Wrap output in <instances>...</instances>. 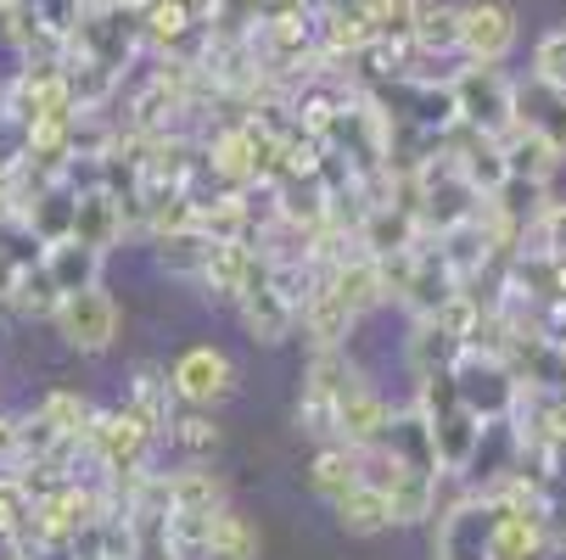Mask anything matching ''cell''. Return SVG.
Instances as JSON below:
<instances>
[{"label":"cell","mask_w":566,"mask_h":560,"mask_svg":"<svg viewBox=\"0 0 566 560\" xmlns=\"http://www.w3.org/2000/svg\"><path fill=\"white\" fill-rule=\"evenodd\" d=\"M146 45V23L135 7H107V0H91V18L62 51L67 56H85L96 67H107L113 78H124V67L135 62V51Z\"/></svg>","instance_id":"cell-1"},{"label":"cell","mask_w":566,"mask_h":560,"mask_svg":"<svg viewBox=\"0 0 566 560\" xmlns=\"http://www.w3.org/2000/svg\"><path fill=\"white\" fill-rule=\"evenodd\" d=\"M354 381V364L343 348H314L308 370H303V392H297V426L314 443H337V404Z\"/></svg>","instance_id":"cell-2"},{"label":"cell","mask_w":566,"mask_h":560,"mask_svg":"<svg viewBox=\"0 0 566 560\" xmlns=\"http://www.w3.org/2000/svg\"><path fill=\"white\" fill-rule=\"evenodd\" d=\"M449 376H454V392L482 421H511L516 404H522V376L500 353H489V348H460Z\"/></svg>","instance_id":"cell-3"},{"label":"cell","mask_w":566,"mask_h":560,"mask_svg":"<svg viewBox=\"0 0 566 560\" xmlns=\"http://www.w3.org/2000/svg\"><path fill=\"white\" fill-rule=\"evenodd\" d=\"M449 85H454L460 124H471L482 135H511L516 129V78H505L500 67L465 62L460 73H449Z\"/></svg>","instance_id":"cell-4"},{"label":"cell","mask_w":566,"mask_h":560,"mask_svg":"<svg viewBox=\"0 0 566 560\" xmlns=\"http://www.w3.org/2000/svg\"><path fill=\"white\" fill-rule=\"evenodd\" d=\"M202 163H208V175L219 180V191H253V186H264V146H259V129H253L248 118L219 124V129L202 140Z\"/></svg>","instance_id":"cell-5"},{"label":"cell","mask_w":566,"mask_h":560,"mask_svg":"<svg viewBox=\"0 0 566 560\" xmlns=\"http://www.w3.org/2000/svg\"><path fill=\"white\" fill-rule=\"evenodd\" d=\"M169 381H175V398H180L186 410H219L224 398L235 392V364H230L224 348H213V342H191L186 353H175Z\"/></svg>","instance_id":"cell-6"},{"label":"cell","mask_w":566,"mask_h":560,"mask_svg":"<svg viewBox=\"0 0 566 560\" xmlns=\"http://www.w3.org/2000/svg\"><path fill=\"white\" fill-rule=\"evenodd\" d=\"M438 151L449 157V163H454L482 197H500V191L511 186L505 135H482V129H471V124H454V129L438 140Z\"/></svg>","instance_id":"cell-7"},{"label":"cell","mask_w":566,"mask_h":560,"mask_svg":"<svg viewBox=\"0 0 566 560\" xmlns=\"http://www.w3.org/2000/svg\"><path fill=\"white\" fill-rule=\"evenodd\" d=\"M516 40H522V29L505 0H471L460 12V56L476 67H500L516 51Z\"/></svg>","instance_id":"cell-8"},{"label":"cell","mask_w":566,"mask_h":560,"mask_svg":"<svg viewBox=\"0 0 566 560\" xmlns=\"http://www.w3.org/2000/svg\"><path fill=\"white\" fill-rule=\"evenodd\" d=\"M489 549H494V505L482 494L432 521V560H494Z\"/></svg>","instance_id":"cell-9"},{"label":"cell","mask_w":566,"mask_h":560,"mask_svg":"<svg viewBox=\"0 0 566 560\" xmlns=\"http://www.w3.org/2000/svg\"><path fill=\"white\" fill-rule=\"evenodd\" d=\"M51 326L62 331V342H67L73 353H107V348L118 342V303H113L107 286L78 292V297L62 303V314L51 319Z\"/></svg>","instance_id":"cell-10"},{"label":"cell","mask_w":566,"mask_h":560,"mask_svg":"<svg viewBox=\"0 0 566 560\" xmlns=\"http://www.w3.org/2000/svg\"><path fill=\"white\" fill-rule=\"evenodd\" d=\"M354 242L370 253V258H398V253H410L427 242V230L416 219L410 202H376L359 213V230H354Z\"/></svg>","instance_id":"cell-11"},{"label":"cell","mask_w":566,"mask_h":560,"mask_svg":"<svg viewBox=\"0 0 566 560\" xmlns=\"http://www.w3.org/2000/svg\"><path fill=\"white\" fill-rule=\"evenodd\" d=\"M555 549L544 505H494V560H544Z\"/></svg>","instance_id":"cell-12"},{"label":"cell","mask_w":566,"mask_h":560,"mask_svg":"<svg viewBox=\"0 0 566 560\" xmlns=\"http://www.w3.org/2000/svg\"><path fill=\"white\" fill-rule=\"evenodd\" d=\"M129 208L107 191V186H85L78 191V208H73V242H85V247H96L102 258L129 235Z\"/></svg>","instance_id":"cell-13"},{"label":"cell","mask_w":566,"mask_h":560,"mask_svg":"<svg viewBox=\"0 0 566 560\" xmlns=\"http://www.w3.org/2000/svg\"><path fill=\"white\" fill-rule=\"evenodd\" d=\"M387 426H392L387 398H381L370 381L354 376L348 392H343V404H337V443H348V448H370V443L387 437Z\"/></svg>","instance_id":"cell-14"},{"label":"cell","mask_w":566,"mask_h":560,"mask_svg":"<svg viewBox=\"0 0 566 560\" xmlns=\"http://www.w3.org/2000/svg\"><path fill=\"white\" fill-rule=\"evenodd\" d=\"M516 129H533L544 135L560 157H566V91L555 85H538V78H516Z\"/></svg>","instance_id":"cell-15"},{"label":"cell","mask_w":566,"mask_h":560,"mask_svg":"<svg viewBox=\"0 0 566 560\" xmlns=\"http://www.w3.org/2000/svg\"><path fill=\"white\" fill-rule=\"evenodd\" d=\"M354 326H359V314L332 292L326 275H314V292L303 303V337H308V348H343Z\"/></svg>","instance_id":"cell-16"},{"label":"cell","mask_w":566,"mask_h":560,"mask_svg":"<svg viewBox=\"0 0 566 560\" xmlns=\"http://www.w3.org/2000/svg\"><path fill=\"white\" fill-rule=\"evenodd\" d=\"M175 381H169V370H157V364H140L135 370V381H129V392H124V410L135 415V421H146L151 432H157V443H164L169 432H175Z\"/></svg>","instance_id":"cell-17"},{"label":"cell","mask_w":566,"mask_h":560,"mask_svg":"<svg viewBox=\"0 0 566 560\" xmlns=\"http://www.w3.org/2000/svg\"><path fill=\"white\" fill-rule=\"evenodd\" d=\"M365 483V454L359 448H348V443H319L314 448V459H308V488L326 499V505H337L343 494H354Z\"/></svg>","instance_id":"cell-18"},{"label":"cell","mask_w":566,"mask_h":560,"mask_svg":"<svg viewBox=\"0 0 566 560\" xmlns=\"http://www.w3.org/2000/svg\"><path fill=\"white\" fill-rule=\"evenodd\" d=\"M253 270H259V242H213V258L202 270V286L219 303L235 308L241 292H248V281H253Z\"/></svg>","instance_id":"cell-19"},{"label":"cell","mask_w":566,"mask_h":560,"mask_svg":"<svg viewBox=\"0 0 566 560\" xmlns=\"http://www.w3.org/2000/svg\"><path fill=\"white\" fill-rule=\"evenodd\" d=\"M73 208H78V191H67V180H62V186L34 191V202L23 208L18 224L34 235L40 247H56V242H67V235H73Z\"/></svg>","instance_id":"cell-20"},{"label":"cell","mask_w":566,"mask_h":560,"mask_svg":"<svg viewBox=\"0 0 566 560\" xmlns=\"http://www.w3.org/2000/svg\"><path fill=\"white\" fill-rule=\"evenodd\" d=\"M40 258H45V270H51V281H56V292L62 297H78V292H96L102 286V253L96 247H85V242H56V247H40Z\"/></svg>","instance_id":"cell-21"},{"label":"cell","mask_w":566,"mask_h":560,"mask_svg":"<svg viewBox=\"0 0 566 560\" xmlns=\"http://www.w3.org/2000/svg\"><path fill=\"white\" fill-rule=\"evenodd\" d=\"M62 292H56V281H51V270H45V258H34V264H23L18 270V281H12V292H7V308L12 314H23V319H56L62 314Z\"/></svg>","instance_id":"cell-22"},{"label":"cell","mask_w":566,"mask_h":560,"mask_svg":"<svg viewBox=\"0 0 566 560\" xmlns=\"http://www.w3.org/2000/svg\"><path fill=\"white\" fill-rule=\"evenodd\" d=\"M505 157H511V180H527V186H549L555 169L566 163V157L533 129H511L505 135Z\"/></svg>","instance_id":"cell-23"},{"label":"cell","mask_w":566,"mask_h":560,"mask_svg":"<svg viewBox=\"0 0 566 560\" xmlns=\"http://www.w3.org/2000/svg\"><path fill=\"white\" fill-rule=\"evenodd\" d=\"M169 494H175V510H224L230 505V483L219 471H208L202 459L169 471Z\"/></svg>","instance_id":"cell-24"},{"label":"cell","mask_w":566,"mask_h":560,"mask_svg":"<svg viewBox=\"0 0 566 560\" xmlns=\"http://www.w3.org/2000/svg\"><path fill=\"white\" fill-rule=\"evenodd\" d=\"M332 510H337V521H343V532H348V538H376V532L398 527V521H392L387 494H381V488H370V483H359L354 494H343Z\"/></svg>","instance_id":"cell-25"},{"label":"cell","mask_w":566,"mask_h":560,"mask_svg":"<svg viewBox=\"0 0 566 560\" xmlns=\"http://www.w3.org/2000/svg\"><path fill=\"white\" fill-rule=\"evenodd\" d=\"M264 554V532L248 510L224 505L219 521H213V543H208V560H259Z\"/></svg>","instance_id":"cell-26"},{"label":"cell","mask_w":566,"mask_h":560,"mask_svg":"<svg viewBox=\"0 0 566 560\" xmlns=\"http://www.w3.org/2000/svg\"><path fill=\"white\" fill-rule=\"evenodd\" d=\"M365 7V23L376 34V45H416V23H421V7L427 0H359Z\"/></svg>","instance_id":"cell-27"},{"label":"cell","mask_w":566,"mask_h":560,"mask_svg":"<svg viewBox=\"0 0 566 560\" xmlns=\"http://www.w3.org/2000/svg\"><path fill=\"white\" fill-rule=\"evenodd\" d=\"M460 12L465 7H454V0H427L421 7V23H416V51L421 56H449V51H460Z\"/></svg>","instance_id":"cell-28"},{"label":"cell","mask_w":566,"mask_h":560,"mask_svg":"<svg viewBox=\"0 0 566 560\" xmlns=\"http://www.w3.org/2000/svg\"><path fill=\"white\" fill-rule=\"evenodd\" d=\"M213 258V235L208 230H175V235H157V264H164L169 275H197L208 270Z\"/></svg>","instance_id":"cell-29"},{"label":"cell","mask_w":566,"mask_h":560,"mask_svg":"<svg viewBox=\"0 0 566 560\" xmlns=\"http://www.w3.org/2000/svg\"><path fill=\"white\" fill-rule=\"evenodd\" d=\"M213 521H219V510H175V521H169L175 554H180V560H208Z\"/></svg>","instance_id":"cell-30"},{"label":"cell","mask_w":566,"mask_h":560,"mask_svg":"<svg viewBox=\"0 0 566 560\" xmlns=\"http://www.w3.org/2000/svg\"><path fill=\"white\" fill-rule=\"evenodd\" d=\"M522 253H555V258H566V202H544V213L527 224Z\"/></svg>","instance_id":"cell-31"},{"label":"cell","mask_w":566,"mask_h":560,"mask_svg":"<svg viewBox=\"0 0 566 560\" xmlns=\"http://www.w3.org/2000/svg\"><path fill=\"white\" fill-rule=\"evenodd\" d=\"M169 443H180L186 454H213V448H219V426H213V410H186V404H180Z\"/></svg>","instance_id":"cell-32"},{"label":"cell","mask_w":566,"mask_h":560,"mask_svg":"<svg viewBox=\"0 0 566 560\" xmlns=\"http://www.w3.org/2000/svg\"><path fill=\"white\" fill-rule=\"evenodd\" d=\"M533 78H538V85L566 91V23L533 40Z\"/></svg>","instance_id":"cell-33"},{"label":"cell","mask_w":566,"mask_h":560,"mask_svg":"<svg viewBox=\"0 0 566 560\" xmlns=\"http://www.w3.org/2000/svg\"><path fill=\"white\" fill-rule=\"evenodd\" d=\"M107 7H135L140 12V7H151V0H107Z\"/></svg>","instance_id":"cell-34"},{"label":"cell","mask_w":566,"mask_h":560,"mask_svg":"<svg viewBox=\"0 0 566 560\" xmlns=\"http://www.w3.org/2000/svg\"><path fill=\"white\" fill-rule=\"evenodd\" d=\"M560 398H566V342H560Z\"/></svg>","instance_id":"cell-35"},{"label":"cell","mask_w":566,"mask_h":560,"mask_svg":"<svg viewBox=\"0 0 566 560\" xmlns=\"http://www.w3.org/2000/svg\"><path fill=\"white\" fill-rule=\"evenodd\" d=\"M0 12H7V0H0Z\"/></svg>","instance_id":"cell-36"},{"label":"cell","mask_w":566,"mask_h":560,"mask_svg":"<svg viewBox=\"0 0 566 560\" xmlns=\"http://www.w3.org/2000/svg\"><path fill=\"white\" fill-rule=\"evenodd\" d=\"M7 560H18V554H7Z\"/></svg>","instance_id":"cell-37"},{"label":"cell","mask_w":566,"mask_h":560,"mask_svg":"<svg viewBox=\"0 0 566 560\" xmlns=\"http://www.w3.org/2000/svg\"><path fill=\"white\" fill-rule=\"evenodd\" d=\"M560 549H566V543H560Z\"/></svg>","instance_id":"cell-38"}]
</instances>
